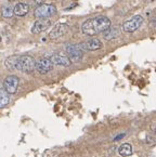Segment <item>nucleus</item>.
I'll list each match as a JSON object with an SVG mask.
<instances>
[{
    "instance_id": "1",
    "label": "nucleus",
    "mask_w": 156,
    "mask_h": 157,
    "mask_svg": "<svg viewBox=\"0 0 156 157\" xmlns=\"http://www.w3.org/2000/svg\"><path fill=\"white\" fill-rule=\"evenodd\" d=\"M111 20L104 15H99L92 19H88L81 25V32L87 36H94L100 33H104L111 27Z\"/></svg>"
},
{
    "instance_id": "2",
    "label": "nucleus",
    "mask_w": 156,
    "mask_h": 157,
    "mask_svg": "<svg viewBox=\"0 0 156 157\" xmlns=\"http://www.w3.org/2000/svg\"><path fill=\"white\" fill-rule=\"evenodd\" d=\"M36 69V61L29 56H20L16 66V71L23 72L25 74H30Z\"/></svg>"
},
{
    "instance_id": "3",
    "label": "nucleus",
    "mask_w": 156,
    "mask_h": 157,
    "mask_svg": "<svg viewBox=\"0 0 156 157\" xmlns=\"http://www.w3.org/2000/svg\"><path fill=\"white\" fill-rule=\"evenodd\" d=\"M57 13V8L53 5H39L35 9L34 15L38 20H48Z\"/></svg>"
},
{
    "instance_id": "4",
    "label": "nucleus",
    "mask_w": 156,
    "mask_h": 157,
    "mask_svg": "<svg viewBox=\"0 0 156 157\" xmlns=\"http://www.w3.org/2000/svg\"><path fill=\"white\" fill-rule=\"evenodd\" d=\"M66 56L71 59L72 63H78L84 56V50L78 44H67L65 47Z\"/></svg>"
},
{
    "instance_id": "5",
    "label": "nucleus",
    "mask_w": 156,
    "mask_h": 157,
    "mask_svg": "<svg viewBox=\"0 0 156 157\" xmlns=\"http://www.w3.org/2000/svg\"><path fill=\"white\" fill-rule=\"evenodd\" d=\"M143 24V17L141 15H135L128 21H126L123 24V30L125 33H135V30H138Z\"/></svg>"
},
{
    "instance_id": "6",
    "label": "nucleus",
    "mask_w": 156,
    "mask_h": 157,
    "mask_svg": "<svg viewBox=\"0 0 156 157\" xmlns=\"http://www.w3.org/2000/svg\"><path fill=\"white\" fill-rule=\"evenodd\" d=\"M18 83H20V79L18 77L14 76V75H10V76L6 77L5 80H3L2 88L7 91L10 94H14L16 93L18 88Z\"/></svg>"
},
{
    "instance_id": "7",
    "label": "nucleus",
    "mask_w": 156,
    "mask_h": 157,
    "mask_svg": "<svg viewBox=\"0 0 156 157\" xmlns=\"http://www.w3.org/2000/svg\"><path fill=\"white\" fill-rule=\"evenodd\" d=\"M54 67V64L51 61L50 58H40L36 62V69L39 74L45 75L48 74L49 72H51Z\"/></svg>"
},
{
    "instance_id": "8",
    "label": "nucleus",
    "mask_w": 156,
    "mask_h": 157,
    "mask_svg": "<svg viewBox=\"0 0 156 157\" xmlns=\"http://www.w3.org/2000/svg\"><path fill=\"white\" fill-rule=\"evenodd\" d=\"M68 25L65 23H57L53 26V28L51 29V32L49 33V37L51 39H57V38L62 37L63 35H65V33L68 30Z\"/></svg>"
},
{
    "instance_id": "9",
    "label": "nucleus",
    "mask_w": 156,
    "mask_h": 157,
    "mask_svg": "<svg viewBox=\"0 0 156 157\" xmlns=\"http://www.w3.org/2000/svg\"><path fill=\"white\" fill-rule=\"evenodd\" d=\"M51 61L53 62L54 65H57V66H62V67H68L69 65L72 64L71 59L63 53H54L50 56Z\"/></svg>"
},
{
    "instance_id": "10",
    "label": "nucleus",
    "mask_w": 156,
    "mask_h": 157,
    "mask_svg": "<svg viewBox=\"0 0 156 157\" xmlns=\"http://www.w3.org/2000/svg\"><path fill=\"white\" fill-rule=\"evenodd\" d=\"M80 47L83 50H86V51H96V50L101 49L102 47H103V44H102L99 39L92 38V39L83 42V44H80Z\"/></svg>"
},
{
    "instance_id": "11",
    "label": "nucleus",
    "mask_w": 156,
    "mask_h": 157,
    "mask_svg": "<svg viewBox=\"0 0 156 157\" xmlns=\"http://www.w3.org/2000/svg\"><path fill=\"white\" fill-rule=\"evenodd\" d=\"M51 25V21L49 20H38L34 23L32 26V33L33 34H40V33L47 30Z\"/></svg>"
},
{
    "instance_id": "12",
    "label": "nucleus",
    "mask_w": 156,
    "mask_h": 157,
    "mask_svg": "<svg viewBox=\"0 0 156 157\" xmlns=\"http://www.w3.org/2000/svg\"><path fill=\"white\" fill-rule=\"evenodd\" d=\"M120 33H122V29L119 27H117V26H114V27H110L108 29H106L104 32L103 36H104V39L110 41V40L113 39H116L117 37H119L120 36Z\"/></svg>"
},
{
    "instance_id": "13",
    "label": "nucleus",
    "mask_w": 156,
    "mask_h": 157,
    "mask_svg": "<svg viewBox=\"0 0 156 157\" xmlns=\"http://www.w3.org/2000/svg\"><path fill=\"white\" fill-rule=\"evenodd\" d=\"M29 9L30 8L27 3L18 2V5L14 6V15H16L18 17H23L29 12Z\"/></svg>"
},
{
    "instance_id": "14",
    "label": "nucleus",
    "mask_w": 156,
    "mask_h": 157,
    "mask_svg": "<svg viewBox=\"0 0 156 157\" xmlns=\"http://www.w3.org/2000/svg\"><path fill=\"white\" fill-rule=\"evenodd\" d=\"M118 153H119L120 156L123 157H128L130 155H132V146L129 143H124L119 146L118 148Z\"/></svg>"
},
{
    "instance_id": "15",
    "label": "nucleus",
    "mask_w": 156,
    "mask_h": 157,
    "mask_svg": "<svg viewBox=\"0 0 156 157\" xmlns=\"http://www.w3.org/2000/svg\"><path fill=\"white\" fill-rule=\"evenodd\" d=\"M18 58H20V56H10V58H8L5 62L6 67H7L8 69H16Z\"/></svg>"
},
{
    "instance_id": "16",
    "label": "nucleus",
    "mask_w": 156,
    "mask_h": 157,
    "mask_svg": "<svg viewBox=\"0 0 156 157\" xmlns=\"http://www.w3.org/2000/svg\"><path fill=\"white\" fill-rule=\"evenodd\" d=\"M10 102V93H8L5 89L0 90V107L7 106Z\"/></svg>"
},
{
    "instance_id": "17",
    "label": "nucleus",
    "mask_w": 156,
    "mask_h": 157,
    "mask_svg": "<svg viewBox=\"0 0 156 157\" xmlns=\"http://www.w3.org/2000/svg\"><path fill=\"white\" fill-rule=\"evenodd\" d=\"M1 14H2V17H5V19H10L14 15V7H11V6L3 7Z\"/></svg>"
},
{
    "instance_id": "18",
    "label": "nucleus",
    "mask_w": 156,
    "mask_h": 157,
    "mask_svg": "<svg viewBox=\"0 0 156 157\" xmlns=\"http://www.w3.org/2000/svg\"><path fill=\"white\" fill-rule=\"evenodd\" d=\"M153 24H154V26L156 27V15H155V17H154V21H153Z\"/></svg>"
},
{
    "instance_id": "19",
    "label": "nucleus",
    "mask_w": 156,
    "mask_h": 157,
    "mask_svg": "<svg viewBox=\"0 0 156 157\" xmlns=\"http://www.w3.org/2000/svg\"><path fill=\"white\" fill-rule=\"evenodd\" d=\"M8 1H15V0H8Z\"/></svg>"
}]
</instances>
